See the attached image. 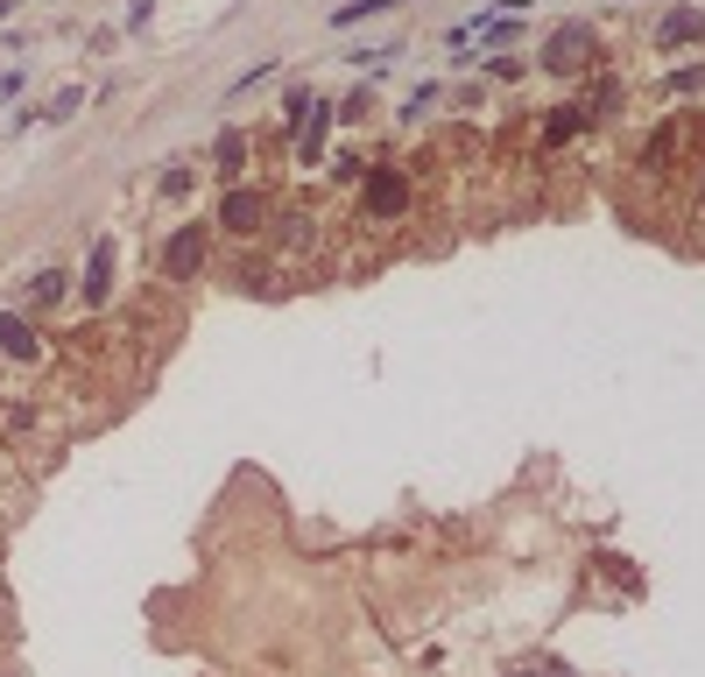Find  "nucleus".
Returning a JSON list of instances; mask_svg holds the SVG:
<instances>
[{"instance_id":"nucleus-1","label":"nucleus","mask_w":705,"mask_h":677,"mask_svg":"<svg viewBox=\"0 0 705 677\" xmlns=\"http://www.w3.org/2000/svg\"><path fill=\"white\" fill-rule=\"evenodd\" d=\"M360 213H367L374 226H396L402 213H410V177H402L396 162H374L367 184H360Z\"/></svg>"},{"instance_id":"nucleus-2","label":"nucleus","mask_w":705,"mask_h":677,"mask_svg":"<svg viewBox=\"0 0 705 677\" xmlns=\"http://www.w3.org/2000/svg\"><path fill=\"white\" fill-rule=\"evenodd\" d=\"M593 57H599V36H593V28H586V22H564V28H558V36H550V50H544V64H550V71H586V64H593Z\"/></svg>"},{"instance_id":"nucleus-3","label":"nucleus","mask_w":705,"mask_h":677,"mask_svg":"<svg viewBox=\"0 0 705 677\" xmlns=\"http://www.w3.org/2000/svg\"><path fill=\"white\" fill-rule=\"evenodd\" d=\"M205 268V226H177L170 247H162V276L170 282H191Z\"/></svg>"},{"instance_id":"nucleus-4","label":"nucleus","mask_w":705,"mask_h":677,"mask_svg":"<svg viewBox=\"0 0 705 677\" xmlns=\"http://www.w3.org/2000/svg\"><path fill=\"white\" fill-rule=\"evenodd\" d=\"M0 360H14V367H36V360H42L36 318H22V311H0Z\"/></svg>"},{"instance_id":"nucleus-5","label":"nucleus","mask_w":705,"mask_h":677,"mask_svg":"<svg viewBox=\"0 0 705 677\" xmlns=\"http://www.w3.org/2000/svg\"><path fill=\"white\" fill-rule=\"evenodd\" d=\"M78 290H85V311H99L113 297V233L93 240V262H85V282H78Z\"/></svg>"},{"instance_id":"nucleus-6","label":"nucleus","mask_w":705,"mask_h":677,"mask_svg":"<svg viewBox=\"0 0 705 677\" xmlns=\"http://www.w3.org/2000/svg\"><path fill=\"white\" fill-rule=\"evenodd\" d=\"M219 226H227V233H262V226H268V198H262V191H227Z\"/></svg>"},{"instance_id":"nucleus-7","label":"nucleus","mask_w":705,"mask_h":677,"mask_svg":"<svg viewBox=\"0 0 705 677\" xmlns=\"http://www.w3.org/2000/svg\"><path fill=\"white\" fill-rule=\"evenodd\" d=\"M698 36H705V14L698 8H670L664 28H656V50H684V43H698Z\"/></svg>"},{"instance_id":"nucleus-8","label":"nucleus","mask_w":705,"mask_h":677,"mask_svg":"<svg viewBox=\"0 0 705 677\" xmlns=\"http://www.w3.org/2000/svg\"><path fill=\"white\" fill-rule=\"evenodd\" d=\"M579 128H593V107H558V120L544 128V148H558V142H572Z\"/></svg>"},{"instance_id":"nucleus-9","label":"nucleus","mask_w":705,"mask_h":677,"mask_svg":"<svg viewBox=\"0 0 705 677\" xmlns=\"http://www.w3.org/2000/svg\"><path fill=\"white\" fill-rule=\"evenodd\" d=\"M64 297H71V276H64V268H42V276H36V290H28V304H36V311H50V304H64Z\"/></svg>"},{"instance_id":"nucleus-10","label":"nucleus","mask_w":705,"mask_h":677,"mask_svg":"<svg viewBox=\"0 0 705 677\" xmlns=\"http://www.w3.org/2000/svg\"><path fill=\"white\" fill-rule=\"evenodd\" d=\"M388 8H402V0H347V8H332V28H353L367 14H388Z\"/></svg>"},{"instance_id":"nucleus-11","label":"nucleus","mask_w":705,"mask_h":677,"mask_svg":"<svg viewBox=\"0 0 705 677\" xmlns=\"http://www.w3.org/2000/svg\"><path fill=\"white\" fill-rule=\"evenodd\" d=\"M240 162H247V142H240V134H219V170L240 177Z\"/></svg>"},{"instance_id":"nucleus-12","label":"nucleus","mask_w":705,"mask_h":677,"mask_svg":"<svg viewBox=\"0 0 705 677\" xmlns=\"http://www.w3.org/2000/svg\"><path fill=\"white\" fill-rule=\"evenodd\" d=\"M78 99H85V93H78V85H71V93H57V107H50V113H42V120H64V113H78Z\"/></svg>"},{"instance_id":"nucleus-13","label":"nucleus","mask_w":705,"mask_h":677,"mask_svg":"<svg viewBox=\"0 0 705 677\" xmlns=\"http://www.w3.org/2000/svg\"><path fill=\"white\" fill-rule=\"evenodd\" d=\"M0 14H14V0H0Z\"/></svg>"},{"instance_id":"nucleus-14","label":"nucleus","mask_w":705,"mask_h":677,"mask_svg":"<svg viewBox=\"0 0 705 677\" xmlns=\"http://www.w3.org/2000/svg\"><path fill=\"white\" fill-rule=\"evenodd\" d=\"M522 677H536V670H522Z\"/></svg>"}]
</instances>
